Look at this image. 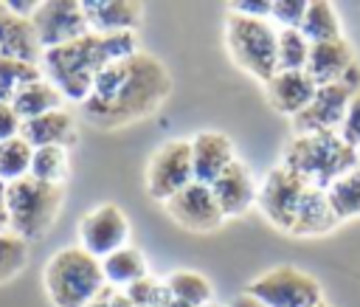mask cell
I'll return each instance as SVG.
<instances>
[{
    "label": "cell",
    "mask_w": 360,
    "mask_h": 307,
    "mask_svg": "<svg viewBox=\"0 0 360 307\" xmlns=\"http://www.w3.org/2000/svg\"><path fill=\"white\" fill-rule=\"evenodd\" d=\"M172 93L166 65L143 51L107 65L82 101V115L101 130H118L152 115Z\"/></svg>",
    "instance_id": "obj_1"
},
{
    "label": "cell",
    "mask_w": 360,
    "mask_h": 307,
    "mask_svg": "<svg viewBox=\"0 0 360 307\" xmlns=\"http://www.w3.org/2000/svg\"><path fill=\"white\" fill-rule=\"evenodd\" d=\"M135 34H96L87 31L84 37L42 51L39 68L42 76L68 99V101H84L93 90V82L98 73L112 65L115 59H124L135 54Z\"/></svg>",
    "instance_id": "obj_2"
},
{
    "label": "cell",
    "mask_w": 360,
    "mask_h": 307,
    "mask_svg": "<svg viewBox=\"0 0 360 307\" xmlns=\"http://www.w3.org/2000/svg\"><path fill=\"white\" fill-rule=\"evenodd\" d=\"M281 166L298 175L312 189H329L340 175L360 166V152L349 146L338 132L292 135L284 146Z\"/></svg>",
    "instance_id": "obj_3"
},
{
    "label": "cell",
    "mask_w": 360,
    "mask_h": 307,
    "mask_svg": "<svg viewBox=\"0 0 360 307\" xmlns=\"http://www.w3.org/2000/svg\"><path fill=\"white\" fill-rule=\"evenodd\" d=\"M42 284L53 307H90L104 287L101 259L79 245L62 248L45 262Z\"/></svg>",
    "instance_id": "obj_4"
},
{
    "label": "cell",
    "mask_w": 360,
    "mask_h": 307,
    "mask_svg": "<svg viewBox=\"0 0 360 307\" xmlns=\"http://www.w3.org/2000/svg\"><path fill=\"white\" fill-rule=\"evenodd\" d=\"M62 208V186L34 180L31 175L6 186V211L8 231L22 242L39 239L51 231Z\"/></svg>",
    "instance_id": "obj_5"
},
{
    "label": "cell",
    "mask_w": 360,
    "mask_h": 307,
    "mask_svg": "<svg viewBox=\"0 0 360 307\" xmlns=\"http://www.w3.org/2000/svg\"><path fill=\"white\" fill-rule=\"evenodd\" d=\"M276 42H278V31L270 25V20H250L228 11L225 17L228 54L245 73H250L264 84L278 73Z\"/></svg>",
    "instance_id": "obj_6"
},
{
    "label": "cell",
    "mask_w": 360,
    "mask_h": 307,
    "mask_svg": "<svg viewBox=\"0 0 360 307\" xmlns=\"http://www.w3.org/2000/svg\"><path fill=\"white\" fill-rule=\"evenodd\" d=\"M245 293L256 299L264 307H318L323 304L321 299V284L315 276L292 268V265H278L256 276Z\"/></svg>",
    "instance_id": "obj_7"
},
{
    "label": "cell",
    "mask_w": 360,
    "mask_h": 307,
    "mask_svg": "<svg viewBox=\"0 0 360 307\" xmlns=\"http://www.w3.org/2000/svg\"><path fill=\"white\" fill-rule=\"evenodd\" d=\"M194 183V163H191V141H166L155 149L149 169H146V192L152 200L166 203L180 189Z\"/></svg>",
    "instance_id": "obj_8"
},
{
    "label": "cell",
    "mask_w": 360,
    "mask_h": 307,
    "mask_svg": "<svg viewBox=\"0 0 360 307\" xmlns=\"http://www.w3.org/2000/svg\"><path fill=\"white\" fill-rule=\"evenodd\" d=\"M31 28L42 51L68 45L90 31L79 0H39L31 17Z\"/></svg>",
    "instance_id": "obj_9"
},
{
    "label": "cell",
    "mask_w": 360,
    "mask_h": 307,
    "mask_svg": "<svg viewBox=\"0 0 360 307\" xmlns=\"http://www.w3.org/2000/svg\"><path fill=\"white\" fill-rule=\"evenodd\" d=\"M354 96V87L346 82L321 84L312 96V101L292 115V132L295 135H315V132H340L349 101Z\"/></svg>",
    "instance_id": "obj_10"
},
{
    "label": "cell",
    "mask_w": 360,
    "mask_h": 307,
    "mask_svg": "<svg viewBox=\"0 0 360 307\" xmlns=\"http://www.w3.org/2000/svg\"><path fill=\"white\" fill-rule=\"evenodd\" d=\"M309 186L292 175L290 169L284 166H276L264 175L262 186H259V194H256V206L262 208V214L281 231L290 234L292 228V220H295V211L301 206V197Z\"/></svg>",
    "instance_id": "obj_11"
},
{
    "label": "cell",
    "mask_w": 360,
    "mask_h": 307,
    "mask_svg": "<svg viewBox=\"0 0 360 307\" xmlns=\"http://www.w3.org/2000/svg\"><path fill=\"white\" fill-rule=\"evenodd\" d=\"M129 239V220L115 203H101L90 208L79 223V248L90 256L104 259L112 251L124 248Z\"/></svg>",
    "instance_id": "obj_12"
},
{
    "label": "cell",
    "mask_w": 360,
    "mask_h": 307,
    "mask_svg": "<svg viewBox=\"0 0 360 307\" xmlns=\"http://www.w3.org/2000/svg\"><path fill=\"white\" fill-rule=\"evenodd\" d=\"M304 70L318 87L321 84L346 82L354 90H360V65H357L349 42L343 37L340 39H329V42H312Z\"/></svg>",
    "instance_id": "obj_13"
},
{
    "label": "cell",
    "mask_w": 360,
    "mask_h": 307,
    "mask_svg": "<svg viewBox=\"0 0 360 307\" xmlns=\"http://www.w3.org/2000/svg\"><path fill=\"white\" fill-rule=\"evenodd\" d=\"M166 211L169 217L180 225V228H188V231H214L222 225V211L211 194V186L205 183H188L186 189H180L174 197H169L166 203Z\"/></svg>",
    "instance_id": "obj_14"
},
{
    "label": "cell",
    "mask_w": 360,
    "mask_h": 307,
    "mask_svg": "<svg viewBox=\"0 0 360 307\" xmlns=\"http://www.w3.org/2000/svg\"><path fill=\"white\" fill-rule=\"evenodd\" d=\"M211 194L222 211V217H239L245 214L253 203H256V183L250 177V169L242 161H233L214 183H211Z\"/></svg>",
    "instance_id": "obj_15"
},
{
    "label": "cell",
    "mask_w": 360,
    "mask_h": 307,
    "mask_svg": "<svg viewBox=\"0 0 360 307\" xmlns=\"http://www.w3.org/2000/svg\"><path fill=\"white\" fill-rule=\"evenodd\" d=\"M233 161H236L233 144L222 132L205 130V132H197L191 138V163H194V180L197 183L211 186Z\"/></svg>",
    "instance_id": "obj_16"
},
{
    "label": "cell",
    "mask_w": 360,
    "mask_h": 307,
    "mask_svg": "<svg viewBox=\"0 0 360 307\" xmlns=\"http://www.w3.org/2000/svg\"><path fill=\"white\" fill-rule=\"evenodd\" d=\"M82 8L96 34H135L143 17V6L135 0H87Z\"/></svg>",
    "instance_id": "obj_17"
},
{
    "label": "cell",
    "mask_w": 360,
    "mask_h": 307,
    "mask_svg": "<svg viewBox=\"0 0 360 307\" xmlns=\"http://www.w3.org/2000/svg\"><path fill=\"white\" fill-rule=\"evenodd\" d=\"M267 99L281 115H298L315 96L318 84L307 76V70H278L267 84Z\"/></svg>",
    "instance_id": "obj_18"
},
{
    "label": "cell",
    "mask_w": 360,
    "mask_h": 307,
    "mask_svg": "<svg viewBox=\"0 0 360 307\" xmlns=\"http://www.w3.org/2000/svg\"><path fill=\"white\" fill-rule=\"evenodd\" d=\"M0 59H22L39 65L42 48L28 20L17 17L8 3H0Z\"/></svg>",
    "instance_id": "obj_19"
},
{
    "label": "cell",
    "mask_w": 360,
    "mask_h": 307,
    "mask_svg": "<svg viewBox=\"0 0 360 307\" xmlns=\"http://www.w3.org/2000/svg\"><path fill=\"white\" fill-rule=\"evenodd\" d=\"M20 135L34 149H39V146H65L68 149L76 141V121L68 110H53V113L22 121Z\"/></svg>",
    "instance_id": "obj_20"
},
{
    "label": "cell",
    "mask_w": 360,
    "mask_h": 307,
    "mask_svg": "<svg viewBox=\"0 0 360 307\" xmlns=\"http://www.w3.org/2000/svg\"><path fill=\"white\" fill-rule=\"evenodd\" d=\"M335 225H338V217L329 208L326 192L309 186L304 192V197H301V206L295 211V220H292L290 234H295V237H321V234L332 231Z\"/></svg>",
    "instance_id": "obj_21"
},
{
    "label": "cell",
    "mask_w": 360,
    "mask_h": 307,
    "mask_svg": "<svg viewBox=\"0 0 360 307\" xmlns=\"http://www.w3.org/2000/svg\"><path fill=\"white\" fill-rule=\"evenodd\" d=\"M62 101H65V96L42 76V79L25 84V87L17 93V96L11 99V107H14V113L20 115V121H28V118H37V115L62 110Z\"/></svg>",
    "instance_id": "obj_22"
},
{
    "label": "cell",
    "mask_w": 360,
    "mask_h": 307,
    "mask_svg": "<svg viewBox=\"0 0 360 307\" xmlns=\"http://www.w3.org/2000/svg\"><path fill=\"white\" fill-rule=\"evenodd\" d=\"M101 273H104V282L115 287H132L146 279V259L138 248L124 245L101 259Z\"/></svg>",
    "instance_id": "obj_23"
},
{
    "label": "cell",
    "mask_w": 360,
    "mask_h": 307,
    "mask_svg": "<svg viewBox=\"0 0 360 307\" xmlns=\"http://www.w3.org/2000/svg\"><path fill=\"white\" fill-rule=\"evenodd\" d=\"M166 293L174 304L183 307H208L211 304V284L205 276L194 270H174L166 279Z\"/></svg>",
    "instance_id": "obj_24"
},
{
    "label": "cell",
    "mask_w": 360,
    "mask_h": 307,
    "mask_svg": "<svg viewBox=\"0 0 360 307\" xmlns=\"http://www.w3.org/2000/svg\"><path fill=\"white\" fill-rule=\"evenodd\" d=\"M326 200H329V208L338 217V223L360 217V166H354L346 175H340L326 189Z\"/></svg>",
    "instance_id": "obj_25"
},
{
    "label": "cell",
    "mask_w": 360,
    "mask_h": 307,
    "mask_svg": "<svg viewBox=\"0 0 360 307\" xmlns=\"http://www.w3.org/2000/svg\"><path fill=\"white\" fill-rule=\"evenodd\" d=\"M301 34H304L309 42L340 39V20H338V11L332 8V3H326V0H312V3H307L304 20H301Z\"/></svg>",
    "instance_id": "obj_26"
},
{
    "label": "cell",
    "mask_w": 360,
    "mask_h": 307,
    "mask_svg": "<svg viewBox=\"0 0 360 307\" xmlns=\"http://www.w3.org/2000/svg\"><path fill=\"white\" fill-rule=\"evenodd\" d=\"M31 158H34V146L22 135L0 141V180L8 186L14 180L28 177L31 175Z\"/></svg>",
    "instance_id": "obj_27"
},
{
    "label": "cell",
    "mask_w": 360,
    "mask_h": 307,
    "mask_svg": "<svg viewBox=\"0 0 360 307\" xmlns=\"http://www.w3.org/2000/svg\"><path fill=\"white\" fill-rule=\"evenodd\" d=\"M68 172H70V161H68L65 146H39V149H34V158H31V177L34 180L62 186Z\"/></svg>",
    "instance_id": "obj_28"
},
{
    "label": "cell",
    "mask_w": 360,
    "mask_h": 307,
    "mask_svg": "<svg viewBox=\"0 0 360 307\" xmlns=\"http://www.w3.org/2000/svg\"><path fill=\"white\" fill-rule=\"evenodd\" d=\"M37 79H42L39 65L22 59H0V104H11V99Z\"/></svg>",
    "instance_id": "obj_29"
},
{
    "label": "cell",
    "mask_w": 360,
    "mask_h": 307,
    "mask_svg": "<svg viewBox=\"0 0 360 307\" xmlns=\"http://www.w3.org/2000/svg\"><path fill=\"white\" fill-rule=\"evenodd\" d=\"M309 39L301 34V28H278L276 42V62L278 70H304L309 59Z\"/></svg>",
    "instance_id": "obj_30"
},
{
    "label": "cell",
    "mask_w": 360,
    "mask_h": 307,
    "mask_svg": "<svg viewBox=\"0 0 360 307\" xmlns=\"http://www.w3.org/2000/svg\"><path fill=\"white\" fill-rule=\"evenodd\" d=\"M28 262V242L14 237L11 231H0V284L14 279Z\"/></svg>",
    "instance_id": "obj_31"
},
{
    "label": "cell",
    "mask_w": 360,
    "mask_h": 307,
    "mask_svg": "<svg viewBox=\"0 0 360 307\" xmlns=\"http://www.w3.org/2000/svg\"><path fill=\"white\" fill-rule=\"evenodd\" d=\"M304 11H307L304 0H276V3H270V17L281 28H301Z\"/></svg>",
    "instance_id": "obj_32"
},
{
    "label": "cell",
    "mask_w": 360,
    "mask_h": 307,
    "mask_svg": "<svg viewBox=\"0 0 360 307\" xmlns=\"http://www.w3.org/2000/svg\"><path fill=\"white\" fill-rule=\"evenodd\" d=\"M338 135L360 152V90H354V96L349 101V110H346V118H343V127H340Z\"/></svg>",
    "instance_id": "obj_33"
},
{
    "label": "cell",
    "mask_w": 360,
    "mask_h": 307,
    "mask_svg": "<svg viewBox=\"0 0 360 307\" xmlns=\"http://www.w3.org/2000/svg\"><path fill=\"white\" fill-rule=\"evenodd\" d=\"M20 115L14 113L11 104H0V141H8V138H17L20 135Z\"/></svg>",
    "instance_id": "obj_34"
},
{
    "label": "cell",
    "mask_w": 360,
    "mask_h": 307,
    "mask_svg": "<svg viewBox=\"0 0 360 307\" xmlns=\"http://www.w3.org/2000/svg\"><path fill=\"white\" fill-rule=\"evenodd\" d=\"M228 11H233V14H239V17H250V20H270V3H264V0L231 3Z\"/></svg>",
    "instance_id": "obj_35"
},
{
    "label": "cell",
    "mask_w": 360,
    "mask_h": 307,
    "mask_svg": "<svg viewBox=\"0 0 360 307\" xmlns=\"http://www.w3.org/2000/svg\"><path fill=\"white\" fill-rule=\"evenodd\" d=\"M0 231H8V211H6V183L0 180Z\"/></svg>",
    "instance_id": "obj_36"
},
{
    "label": "cell",
    "mask_w": 360,
    "mask_h": 307,
    "mask_svg": "<svg viewBox=\"0 0 360 307\" xmlns=\"http://www.w3.org/2000/svg\"><path fill=\"white\" fill-rule=\"evenodd\" d=\"M231 307H264V304H259L256 299H250L248 293H242V296H236V299L231 301Z\"/></svg>",
    "instance_id": "obj_37"
},
{
    "label": "cell",
    "mask_w": 360,
    "mask_h": 307,
    "mask_svg": "<svg viewBox=\"0 0 360 307\" xmlns=\"http://www.w3.org/2000/svg\"><path fill=\"white\" fill-rule=\"evenodd\" d=\"M208 307H217V304H208Z\"/></svg>",
    "instance_id": "obj_38"
},
{
    "label": "cell",
    "mask_w": 360,
    "mask_h": 307,
    "mask_svg": "<svg viewBox=\"0 0 360 307\" xmlns=\"http://www.w3.org/2000/svg\"><path fill=\"white\" fill-rule=\"evenodd\" d=\"M318 307H326V304H318Z\"/></svg>",
    "instance_id": "obj_39"
}]
</instances>
